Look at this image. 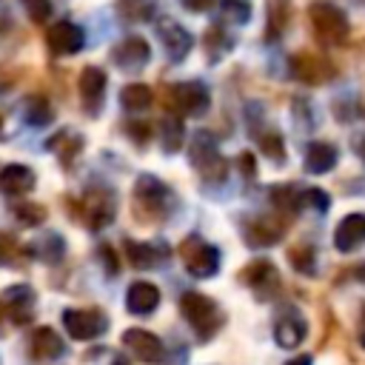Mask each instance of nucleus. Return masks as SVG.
<instances>
[{"label": "nucleus", "instance_id": "obj_1", "mask_svg": "<svg viewBox=\"0 0 365 365\" xmlns=\"http://www.w3.org/2000/svg\"><path fill=\"white\" fill-rule=\"evenodd\" d=\"M180 311H182V317L188 319V325L200 334V339H208V336L217 331V325H220L217 302L208 299L205 294H197V291L182 294V299H180Z\"/></svg>", "mask_w": 365, "mask_h": 365}, {"label": "nucleus", "instance_id": "obj_2", "mask_svg": "<svg viewBox=\"0 0 365 365\" xmlns=\"http://www.w3.org/2000/svg\"><path fill=\"white\" fill-rule=\"evenodd\" d=\"M308 17H311V26H314L317 37L325 40V43H339L348 34L345 11L334 3H328V0H314L308 6Z\"/></svg>", "mask_w": 365, "mask_h": 365}, {"label": "nucleus", "instance_id": "obj_3", "mask_svg": "<svg viewBox=\"0 0 365 365\" xmlns=\"http://www.w3.org/2000/svg\"><path fill=\"white\" fill-rule=\"evenodd\" d=\"M191 163L197 165V171L211 180V182H220L225 180V160L217 154V145H214V137L208 131H197L194 140H191Z\"/></svg>", "mask_w": 365, "mask_h": 365}, {"label": "nucleus", "instance_id": "obj_4", "mask_svg": "<svg viewBox=\"0 0 365 365\" xmlns=\"http://www.w3.org/2000/svg\"><path fill=\"white\" fill-rule=\"evenodd\" d=\"M180 254H182L185 271H188L191 277L205 279V277H214L217 268H220V251H217L214 245L202 242L200 237H188V240L182 242Z\"/></svg>", "mask_w": 365, "mask_h": 365}, {"label": "nucleus", "instance_id": "obj_5", "mask_svg": "<svg viewBox=\"0 0 365 365\" xmlns=\"http://www.w3.org/2000/svg\"><path fill=\"white\" fill-rule=\"evenodd\" d=\"M63 328L71 339L88 342L106 331V314L97 308H66L63 311Z\"/></svg>", "mask_w": 365, "mask_h": 365}, {"label": "nucleus", "instance_id": "obj_6", "mask_svg": "<svg viewBox=\"0 0 365 365\" xmlns=\"http://www.w3.org/2000/svg\"><path fill=\"white\" fill-rule=\"evenodd\" d=\"M120 342L128 354H134L143 362H163L165 359V345L160 342L157 334H151L145 328H125Z\"/></svg>", "mask_w": 365, "mask_h": 365}, {"label": "nucleus", "instance_id": "obj_7", "mask_svg": "<svg viewBox=\"0 0 365 365\" xmlns=\"http://www.w3.org/2000/svg\"><path fill=\"white\" fill-rule=\"evenodd\" d=\"M171 103L177 111L182 114H191V117H202L211 106V97H208V88L197 80H185V83H177L171 86Z\"/></svg>", "mask_w": 365, "mask_h": 365}, {"label": "nucleus", "instance_id": "obj_8", "mask_svg": "<svg viewBox=\"0 0 365 365\" xmlns=\"http://www.w3.org/2000/svg\"><path fill=\"white\" fill-rule=\"evenodd\" d=\"M46 40H48V46H51L54 54H77V51L86 46L83 29L74 26V23H68V20H57V23L48 29Z\"/></svg>", "mask_w": 365, "mask_h": 365}, {"label": "nucleus", "instance_id": "obj_9", "mask_svg": "<svg viewBox=\"0 0 365 365\" xmlns=\"http://www.w3.org/2000/svg\"><path fill=\"white\" fill-rule=\"evenodd\" d=\"M77 88H80V103L94 114L103 106V97H106V71L97 68V66H86L80 71Z\"/></svg>", "mask_w": 365, "mask_h": 365}, {"label": "nucleus", "instance_id": "obj_10", "mask_svg": "<svg viewBox=\"0 0 365 365\" xmlns=\"http://www.w3.org/2000/svg\"><path fill=\"white\" fill-rule=\"evenodd\" d=\"M111 60L123 68V71H140L148 60H151V48L143 37H125L114 51H111Z\"/></svg>", "mask_w": 365, "mask_h": 365}, {"label": "nucleus", "instance_id": "obj_11", "mask_svg": "<svg viewBox=\"0 0 365 365\" xmlns=\"http://www.w3.org/2000/svg\"><path fill=\"white\" fill-rule=\"evenodd\" d=\"M157 34H160V40L165 43V51H168V57H171L174 63H180L182 57H188L194 40H191V34H188L180 23H174V20H163V23L157 26Z\"/></svg>", "mask_w": 365, "mask_h": 365}, {"label": "nucleus", "instance_id": "obj_12", "mask_svg": "<svg viewBox=\"0 0 365 365\" xmlns=\"http://www.w3.org/2000/svg\"><path fill=\"white\" fill-rule=\"evenodd\" d=\"M362 242H365V214H348V217H342V222L334 231L336 251L348 254V251L359 248Z\"/></svg>", "mask_w": 365, "mask_h": 365}, {"label": "nucleus", "instance_id": "obj_13", "mask_svg": "<svg viewBox=\"0 0 365 365\" xmlns=\"http://www.w3.org/2000/svg\"><path fill=\"white\" fill-rule=\"evenodd\" d=\"M29 351H31L34 359H57V356H63L66 345H63V339H60V334L54 328L40 325L29 336Z\"/></svg>", "mask_w": 365, "mask_h": 365}, {"label": "nucleus", "instance_id": "obj_14", "mask_svg": "<svg viewBox=\"0 0 365 365\" xmlns=\"http://www.w3.org/2000/svg\"><path fill=\"white\" fill-rule=\"evenodd\" d=\"M242 279L259 294V297H271L274 291H277V285H279V274H277V268L271 265V262H265V259H259V262H251L245 271H242Z\"/></svg>", "mask_w": 365, "mask_h": 365}, {"label": "nucleus", "instance_id": "obj_15", "mask_svg": "<svg viewBox=\"0 0 365 365\" xmlns=\"http://www.w3.org/2000/svg\"><path fill=\"white\" fill-rule=\"evenodd\" d=\"M137 202L148 208V214H165L168 188L157 177H140L137 180Z\"/></svg>", "mask_w": 365, "mask_h": 365}, {"label": "nucleus", "instance_id": "obj_16", "mask_svg": "<svg viewBox=\"0 0 365 365\" xmlns=\"http://www.w3.org/2000/svg\"><path fill=\"white\" fill-rule=\"evenodd\" d=\"M157 305H160V291H157V285L143 282V279L128 285V291H125V308H128L131 314L143 317V314H151Z\"/></svg>", "mask_w": 365, "mask_h": 365}, {"label": "nucleus", "instance_id": "obj_17", "mask_svg": "<svg viewBox=\"0 0 365 365\" xmlns=\"http://www.w3.org/2000/svg\"><path fill=\"white\" fill-rule=\"evenodd\" d=\"M274 339H277V345L285 348V351L297 348V345L305 339V322H302V317H297L294 311H288L285 317H279L277 325H274Z\"/></svg>", "mask_w": 365, "mask_h": 365}, {"label": "nucleus", "instance_id": "obj_18", "mask_svg": "<svg viewBox=\"0 0 365 365\" xmlns=\"http://www.w3.org/2000/svg\"><path fill=\"white\" fill-rule=\"evenodd\" d=\"M31 188H34V171H31V168L14 163V165H6V168L0 171V191H3V194L20 197V194H26V191H31Z\"/></svg>", "mask_w": 365, "mask_h": 365}, {"label": "nucleus", "instance_id": "obj_19", "mask_svg": "<svg viewBox=\"0 0 365 365\" xmlns=\"http://www.w3.org/2000/svg\"><path fill=\"white\" fill-rule=\"evenodd\" d=\"M291 68L302 83H322L331 77V66L317 54H297L291 60Z\"/></svg>", "mask_w": 365, "mask_h": 365}, {"label": "nucleus", "instance_id": "obj_20", "mask_svg": "<svg viewBox=\"0 0 365 365\" xmlns=\"http://www.w3.org/2000/svg\"><path fill=\"white\" fill-rule=\"evenodd\" d=\"M336 165V148L328 143H311L305 148V171L311 174H325Z\"/></svg>", "mask_w": 365, "mask_h": 365}, {"label": "nucleus", "instance_id": "obj_21", "mask_svg": "<svg viewBox=\"0 0 365 365\" xmlns=\"http://www.w3.org/2000/svg\"><path fill=\"white\" fill-rule=\"evenodd\" d=\"M245 237H248V245H274L282 237V225L268 217H259L245 228Z\"/></svg>", "mask_w": 365, "mask_h": 365}, {"label": "nucleus", "instance_id": "obj_22", "mask_svg": "<svg viewBox=\"0 0 365 365\" xmlns=\"http://www.w3.org/2000/svg\"><path fill=\"white\" fill-rule=\"evenodd\" d=\"M157 11V0H120L117 14L125 17L128 23H145Z\"/></svg>", "mask_w": 365, "mask_h": 365}, {"label": "nucleus", "instance_id": "obj_23", "mask_svg": "<svg viewBox=\"0 0 365 365\" xmlns=\"http://www.w3.org/2000/svg\"><path fill=\"white\" fill-rule=\"evenodd\" d=\"M125 257L131 259V265H137V268H151V265H157L160 259H163V251H157L154 245H148V242H125Z\"/></svg>", "mask_w": 365, "mask_h": 365}, {"label": "nucleus", "instance_id": "obj_24", "mask_svg": "<svg viewBox=\"0 0 365 365\" xmlns=\"http://www.w3.org/2000/svg\"><path fill=\"white\" fill-rule=\"evenodd\" d=\"M120 103H123L125 111H143V108L151 106V88L143 86V83H131V86L123 88Z\"/></svg>", "mask_w": 365, "mask_h": 365}, {"label": "nucleus", "instance_id": "obj_25", "mask_svg": "<svg viewBox=\"0 0 365 365\" xmlns=\"http://www.w3.org/2000/svg\"><path fill=\"white\" fill-rule=\"evenodd\" d=\"M220 14H222V20L242 26L251 17V6L245 0H220Z\"/></svg>", "mask_w": 365, "mask_h": 365}, {"label": "nucleus", "instance_id": "obj_26", "mask_svg": "<svg viewBox=\"0 0 365 365\" xmlns=\"http://www.w3.org/2000/svg\"><path fill=\"white\" fill-rule=\"evenodd\" d=\"M163 148L165 151H177L182 145V120L180 117H165L163 120Z\"/></svg>", "mask_w": 365, "mask_h": 365}, {"label": "nucleus", "instance_id": "obj_27", "mask_svg": "<svg viewBox=\"0 0 365 365\" xmlns=\"http://www.w3.org/2000/svg\"><path fill=\"white\" fill-rule=\"evenodd\" d=\"M26 120H29L31 125H46V123H51V108H48V103H46L43 97H31V100L26 103Z\"/></svg>", "mask_w": 365, "mask_h": 365}, {"label": "nucleus", "instance_id": "obj_28", "mask_svg": "<svg viewBox=\"0 0 365 365\" xmlns=\"http://www.w3.org/2000/svg\"><path fill=\"white\" fill-rule=\"evenodd\" d=\"M26 14L34 20V23H46L51 17V0H20Z\"/></svg>", "mask_w": 365, "mask_h": 365}, {"label": "nucleus", "instance_id": "obj_29", "mask_svg": "<svg viewBox=\"0 0 365 365\" xmlns=\"http://www.w3.org/2000/svg\"><path fill=\"white\" fill-rule=\"evenodd\" d=\"M257 140H259V148H262L265 154H271L274 160L282 157V140H279V134H262V137H257Z\"/></svg>", "mask_w": 365, "mask_h": 365}, {"label": "nucleus", "instance_id": "obj_30", "mask_svg": "<svg viewBox=\"0 0 365 365\" xmlns=\"http://www.w3.org/2000/svg\"><path fill=\"white\" fill-rule=\"evenodd\" d=\"M17 217H20L23 222H29V225H37V222H43L46 211H43L40 205H17Z\"/></svg>", "mask_w": 365, "mask_h": 365}, {"label": "nucleus", "instance_id": "obj_31", "mask_svg": "<svg viewBox=\"0 0 365 365\" xmlns=\"http://www.w3.org/2000/svg\"><path fill=\"white\" fill-rule=\"evenodd\" d=\"M302 202H314V208H317V211H325V208H328V194H322V191L311 188V191L302 197Z\"/></svg>", "mask_w": 365, "mask_h": 365}, {"label": "nucleus", "instance_id": "obj_32", "mask_svg": "<svg viewBox=\"0 0 365 365\" xmlns=\"http://www.w3.org/2000/svg\"><path fill=\"white\" fill-rule=\"evenodd\" d=\"M188 11H205L208 6H211V0H180Z\"/></svg>", "mask_w": 365, "mask_h": 365}, {"label": "nucleus", "instance_id": "obj_33", "mask_svg": "<svg viewBox=\"0 0 365 365\" xmlns=\"http://www.w3.org/2000/svg\"><path fill=\"white\" fill-rule=\"evenodd\" d=\"M131 134H137L134 140H137V143H143V140H145V134H148V128H145V125H131Z\"/></svg>", "mask_w": 365, "mask_h": 365}, {"label": "nucleus", "instance_id": "obj_34", "mask_svg": "<svg viewBox=\"0 0 365 365\" xmlns=\"http://www.w3.org/2000/svg\"><path fill=\"white\" fill-rule=\"evenodd\" d=\"M356 154H359V157H362V163H365V137H359V140H356Z\"/></svg>", "mask_w": 365, "mask_h": 365}, {"label": "nucleus", "instance_id": "obj_35", "mask_svg": "<svg viewBox=\"0 0 365 365\" xmlns=\"http://www.w3.org/2000/svg\"><path fill=\"white\" fill-rule=\"evenodd\" d=\"M285 365H311V356H297V359H291Z\"/></svg>", "mask_w": 365, "mask_h": 365}, {"label": "nucleus", "instance_id": "obj_36", "mask_svg": "<svg viewBox=\"0 0 365 365\" xmlns=\"http://www.w3.org/2000/svg\"><path fill=\"white\" fill-rule=\"evenodd\" d=\"M0 319H3V308H0Z\"/></svg>", "mask_w": 365, "mask_h": 365}]
</instances>
